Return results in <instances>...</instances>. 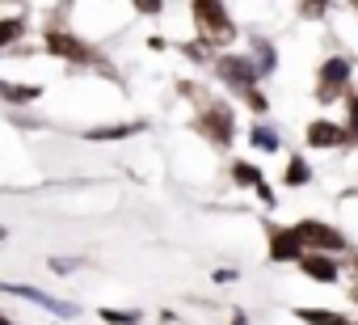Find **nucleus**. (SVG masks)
Returning a JSON list of instances; mask_svg holds the SVG:
<instances>
[{
	"mask_svg": "<svg viewBox=\"0 0 358 325\" xmlns=\"http://www.w3.org/2000/svg\"><path fill=\"white\" fill-rule=\"evenodd\" d=\"M249 60H253L257 81H262V76H270V72L278 68V51H274V43H270L266 34H253V39H249Z\"/></svg>",
	"mask_w": 358,
	"mask_h": 325,
	"instance_id": "nucleus-11",
	"label": "nucleus"
},
{
	"mask_svg": "<svg viewBox=\"0 0 358 325\" xmlns=\"http://www.w3.org/2000/svg\"><path fill=\"white\" fill-rule=\"evenodd\" d=\"M101 321L106 325H139V312H131V308H101Z\"/></svg>",
	"mask_w": 358,
	"mask_h": 325,
	"instance_id": "nucleus-20",
	"label": "nucleus"
},
{
	"mask_svg": "<svg viewBox=\"0 0 358 325\" xmlns=\"http://www.w3.org/2000/svg\"><path fill=\"white\" fill-rule=\"evenodd\" d=\"M299 13H303V18H320V13H324V5H299Z\"/></svg>",
	"mask_w": 358,
	"mask_h": 325,
	"instance_id": "nucleus-25",
	"label": "nucleus"
},
{
	"mask_svg": "<svg viewBox=\"0 0 358 325\" xmlns=\"http://www.w3.org/2000/svg\"><path fill=\"white\" fill-rule=\"evenodd\" d=\"M341 102H345V123H341V127H345V131L354 135V144H358V89H350Z\"/></svg>",
	"mask_w": 358,
	"mask_h": 325,
	"instance_id": "nucleus-19",
	"label": "nucleus"
},
{
	"mask_svg": "<svg viewBox=\"0 0 358 325\" xmlns=\"http://www.w3.org/2000/svg\"><path fill=\"white\" fill-rule=\"evenodd\" d=\"M47 266H51L55 275H72V270H76V262H72V258H51Z\"/></svg>",
	"mask_w": 358,
	"mask_h": 325,
	"instance_id": "nucleus-22",
	"label": "nucleus"
},
{
	"mask_svg": "<svg viewBox=\"0 0 358 325\" xmlns=\"http://www.w3.org/2000/svg\"><path fill=\"white\" fill-rule=\"evenodd\" d=\"M295 317L303 325H354L345 312H329V308H295Z\"/></svg>",
	"mask_w": 358,
	"mask_h": 325,
	"instance_id": "nucleus-18",
	"label": "nucleus"
},
{
	"mask_svg": "<svg viewBox=\"0 0 358 325\" xmlns=\"http://www.w3.org/2000/svg\"><path fill=\"white\" fill-rule=\"evenodd\" d=\"M232 279H241V270H228V266L215 270V283H232Z\"/></svg>",
	"mask_w": 358,
	"mask_h": 325,
	"instance_id": "nucleus-24",
	"label": "nucleus"
},
{
	"mask_svg": "<svg viewBox=\"0 0 358 325\" xmlns=\"http://www.w3.org/2000/svg\"><path fill=\"white\" fill-rule=\"evenodd\" d=\"M26 34H30V18H26V13L0 18V51H5V47H17Z\"/></svg>",
	"mask_w": 358,
	"mask_h": 325,
	"instance_id": "nucleus-14",
	"label": "nucleus"
},
{
	"mask_svg": "<svg viewBox=\"0 0 358 325\" xmlns=\"http://www.w3.org/2000/svg\"><path fill=\"white\" fill-rule=\"evenodd\" d=\"M0 325H17V321H13V317H5V312H0Z\"/></svg>",
	"mask_w": 358,
	"mask_h": 325,
	"instance_id": "nucleus-27",
	"label": "nucleus"
},
{
	"mask_svg": "<svg viewBox=\"0 0 358 325\" xmlns=\"http://www.w3.org/2000/svg\"><path fill=\"white\" fill-rule=\"evenodd\" d=\"M0 291H5V296H17V300H30V304L47 308V312H51V317H59V321H68V317H76V312H80L76 304H64V300H55V296H47L43 287H30V283H0Z\"/></svg>",
	"mask_w": 358,
	"mask_h": 325,
	"instance_id": "nucleus-8",
	"label": "nucleus"
},
{
	"mask_svg": "<svg viewBox=\"0 0 358 325\" xmlns=\"http://www.w3.org/2000/svg\"><path fill=\"white\" fill-rule=\"evenodd\" d=\"M299 270H303L312 283H337V279L345 275L341 258H329V254H303V258H299Z\"/></svg>",
	"mask_w": 358,
	"mask_h": 325,
	"instance_id": "nucleus-10",
	"label": "nucleus"
},
{
	"mask_svg": "<svg viewBox=\"0 0 358 325\" xmlns=\"http://www.w3.org/2000/svg\"><path fill=\"white\" fill-rule=\"evenodd\" d=\"M249 144H253L257 152H270V156H274V152L282 148V135H278L270 123H262V118H257V123L249 127Z\"/></svg>",
	"mask_w": 358,
	"mask_h": 325,
	"instance_id": "nucleus-15",
	"label": "nucleus"
},
{
	"mask_svg": "<svg viewBox=\"0 0 358 325\" xmlns=\"http://www.w3.org/2000/svg\"><path fill=\"white\" fill-rule=\"evenodd\" d=\"M232 325H249V317L245 312H232Z\"/></svg>",
	"mask_w": 358,
	"mask_h": 325,
	"instance_id": "nucleus-26",
	"label": "nucleus"
},
{
	"mask_svg": "<svg viewBox=\"0 0 358 325\" xmlns=\"http://www.w3.org/2000/svg\"><path fill=\"white\" fill-rule=\"evenodd\" d=\"M350 270H354V283H358V258H354V262H350Z\"/></svg>",
	"mask_w": 358,
	"mask_h": 325,
	"instance_id": "nucleus-28",
	"label": "nucleus"
},
{
	"mask_svg": "<svg viewBox=\"0 0 358 325\" xmlns=\"http://www.w3.org/2000/svg\"><path fill=\"white\" fill-rule=\"evenodd\" d=\"M0 241H9V228H5V224H0Z\"/></svg>",
	"mask_w": 358,
	"mask_h": 325,
	"instance_id": "nucleus-29",
	"label": "nucleus"
},
{
	"mask_svg": "<svg viewBox=\"0 0 358 325\" xmlns=\"http://www.w3.org/2000/svg\"><path fill=\"white\" fill-rule=\"evenodd\" d=\"M43 97V85H17V81H0V102L5 106H34Z\"/></svg>",
	"mask_w": 358,
	"mask_h": 325,
	"instance_id": "nucleus-13",
	"label": "nucleus"
},
{
	"mask_svg": "<svg viewBox=\"0 0 358 325\" xmlns=\"http://www.w3.org/2000/svg\"><path fill=\"white\" fill-rule=\"evenodd\" d=\"M312 182V165H308V160L295 152L291 160H287V170H282V186H291V191H303Z\"/></svg>",
	"mask_w": 358,
	"mask_h": 325,
	"instance_id": "nucleus-16",
	"label": "nucleus"
},
{
	"mask_svg": "<svg viewBox=\"0 0 358 325\" xmlns=\"http://www.w3.org/2000/svg\"><path fill=\"white\" fill-rule=\"evenodd\" d=\"M211 72L257 114V118H266L270 114V97L262 93V81H257V72H253V60L249 55H236V51H220L215 60H211Z\"/></svg>",
	"mask_w": 358,
	"mask_h": 325,
	"instance_id": "nucleus-1",
	"label": "nucleus"
},
{
	"mask_svg": "<svg viewBox=\"0 0 358 325\" xmlns=\"http://www.w3.org/2000/svg\"><path fill=\"white\" fill-rule=\"evenodd\" d=\"M350 76H354V64L350 55H329L320 68H316V102L320 106H333L350 93Z\"/></svg>",
	"mask_w": 358,
	"mask_h": 325,
	"instance_id": "nucleus-6",
	"label": "nucleus"
},
{
	"mask_svg": "<svg viewBox=\"0 0 358 325\" xmlns=\"http://www.w3.org/2000/svg\"><path fill=\"white\" fill-rule=\"evenodd\" d=\"M253 191H257V199H262V207H278V199H274V186H270L266 178H262V182H257Z\"/></svg>",
	"mask_w": 358,
	"mask_h": 325,
	"instance_id": "nucleus-21",
	"label": "nucleus"
},
{
	"mask_svg": "<svg viewBox=\"0 0 358 325\" xmlns=\"http://www.w3.org/2000/svg\"><path fill=\"white\" fill-rule=\"evenodd\" d=\"M43 47H47L55 60H64L68 68H97V72H110L106 60H101V51L89 47V43H85L80 34H72V30H59V26L43 30ZM110 76H114V72H110Z\"/></svg>",
	"mask_w": 358,
	"mask_h": 325,
	"instance_id": "nucleus-4",
	"label": "nucleus"
},
{
	"mask_svg": "<svg viewBox=\"0 0 358 325\" xmlns=\"http://www.w3.org/2000/svg\"><path fill=\"white\" fill-rule=\"evenodd\" d=\"M266 241H270V258L274 262H299L303 258V245L295 241V233L274 224V220H266Z\"/></svg>",
	"mask_w": 358,
	"mask_h": 325,
	"instance_id": "nucleus-9",
	"label": "nucleus"
},
{
	"mask_svg": "<svg viewBox=\"0 0 358 325\" xmlns=\"http://www.w3.org/2000/svg\"><path fill=\"white\" fill-rule=\"evenodd\" d=\"M190 131H199L211 148H220V152H228L232 144H236V110L228 106V102H220V97H207L203 106H199V114H194V123H190Z\"/></svg>",
	"mask_w": 358,
	"mask_h": 325,
	"instance_id": "nucleus-3",
	"label": "nucleus"
},
{
	"mask_svg": "<svg viewBox=\"0 0 358 325\" xmlns=\"http://www.w3.org/2000/svg\"><path fill=\"white\" fill-rule=\"evenodd\" d=\"M303 144L308 148H354V135L341 127V123H333V118H312L308 127H303Z\"/></svg>",
	"mask_w": 358,
	"mask_h": 325,
	"instance_id": "nucleus-7",
	"label": "nucleus"
},
{
	"mask_svg": "<svg viewBox=\"0 0 358 325\" xmlns=\"http://www.w3.org/2000/svg\"><path fill=\"white\" fill-rule=\"evenodd\" d=\"M135 9H139V13H148V18H156L164 5H156V0H143V5H135Z\"/></svg>",
	"mask_w": 358,
	"mask_h": 325,
	"instance_id": "nucleus-23",
	"label": "nucleus"
},
{
	"mask_svg": "<svg viewBox=\"0 0 358 325\" xmlns=\"http://www.w3.org/2000/svg\"><path fill=\"white\" fill-rule=\"evenodd\" d=\"M139 131H148V123L139 118V123H110V127H93V131H85V139L89 144H114V139H131V135H139Z\"/></svg>",
	"mask_w": 358,
	"mask_h": 325,
	"instance_id": "nucleus-12",
	"label": "nucleus"
},
{
	"mask_svg": "<svg viewBox=\"0 0 358 325\" xmlns=\"http://www.w3.org/2000/svg\"><path fill=\"white\" fill-rule=\"evenodd\" d=\"M228 178H232V182H236L241 191H253V186L262 182V170L253 165V160H245V156H236V160H232V165H228Z\"/></svg>",
	"mask_w": 358,
	"mask_h": 325,
	"instance_id": "nucleus-17",
	"label": "nucleus"
},
{
	"mask_svg": "<svg viewBox=\"0 0 358 325\" xmlns=\"http://www.w3.org/2000/svg\"><path fill=\"white\" fill-rule=\"evenodd\" d=\"M291 233H295V241L303 245V254H329V258L350 254L345 233L333 228V224H324V220H299V224H291Z\"/></svg>",
	"mask_w": 358,
	"mask_h": 325,
	"instance_id": "nucleus-5",
	"label": "nucleus"
},
{
	"mask_svg": "<svg viewBox=\"0 0 358 325\" xmlns=\"http://www.w3.org/2000/svg\"><path fill=\"white\" fill-rule=\"evenodd\" d=\"M190 13H194V30H199V43H203L211 55H220L224 47H232V43L241 39V30H236L232 13L220 5V0H194V5H190Z\"/></svg>",
	"mask_w": 358,
	"mask_h": 325,
	"instance_id": "nucleus-2",
	"label": "nucleus"
},
{
	"mask_svg": "<svg viewBox=\"0 0 358 325\" xmlns=\"http://www.w3.org/2000/svg\"><path fill=\"white\" fill-rule=\"evenodd\" d=\"M354 148H358V144H354Z\"/></svg>",
	"mask_w": 358,
	"mask_h": 325,
	"instance_id": "nucleus-30",
	"label": "nucleus"
}]
</instances>
